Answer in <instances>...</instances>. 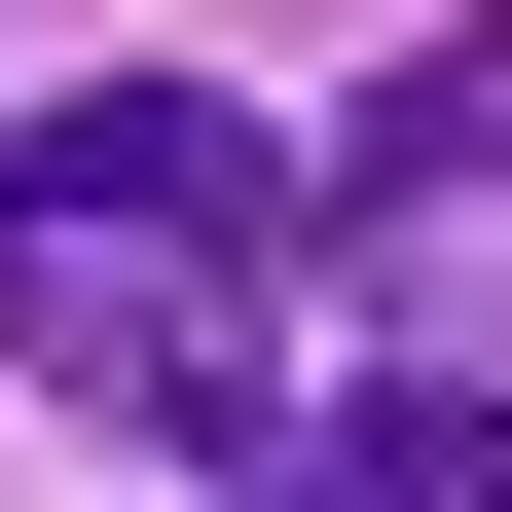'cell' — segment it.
I'll return each mask as SVG.
<instances>
[{
    "label": "cell",
    "instance_id": "7a4b0ae2",
    "mask_svg": "<svg viewBox=\"0 0 512 512\" xmlns=\"http://www.w3.org/2000/svg\"><path fill=\"white\" fill-rule=\"evenodd\" d=\"M220 293H256V256H0L37 403H110V439H293V366H256Z\"/></svg>",
    "mask_w": 512,
    "mask_h": 512
},
{
    "label": "cell",
    "instance_id": "6da1fadb",
    "mask_svg": "<svg viewBox=\"0 0 512 512\" xmlns=\"http://www.w3.org/2000/svg\"><path fill=\"white\" fill-rule=\"evenodd\" d=\"M0 256H293V147L220 74H74V110H0Z\"/></svg>",
    "mask_w": 512,
    "mask_h": 512
},
{
    "label": "cell",
    "instance_id": "277c9868",
    "mask_svg": "<svg viewBox=\"0 0 512 512\" xmlns=\"http://www.w3.org/2000/svg\"><path fill=\"white\" fill-rule=\"evenodd\" d=\"M293 256H512V37H476V74H403V147H366V183H293Z\"/></svg>",
    "mask_w": 512,
    "mask_h": 512
},
{
    "label": "cell",
    "instance_id": "3957f363",
    "mask_svg": "<svg viewBox=\"0 0 512 512\" xmlns=\"http://www.w3.org/2000/svg\"><path fill=\"white\" fill-rule=\"evenodd\" d=\"M256 512H512V403H476V366H366V403L256 439Z\"/></svg>",
    "mask_w": 512,
    "mask_h": 512
}]
</instances>
